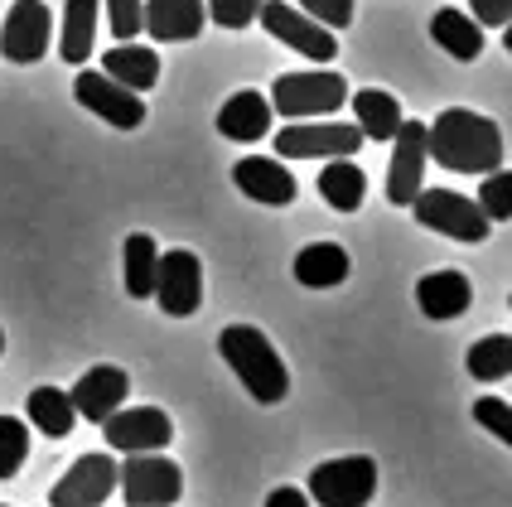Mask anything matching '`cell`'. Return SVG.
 Returning <instances> with one entry per match:
<instances>
[{
  "instance_id": "cell-32",
  "label": "cell",
  "mask_w": 512,
  "mask_h": 507,
  "mask_svg": "<svg viewBox=\"0 0 512 507\" xmlns=\"http://www.w3.org/2000/svg\"><path fill=\"white\" fill-rule=\"evenodd\" d=\"M474 421L484 425L488 435H498L503 445L512 440V406L503 396H484V401H474Z\"/></svg>"
},
{
  "instance_id": "cell-26",
  "label": "cell",
  "mask_w": 512,
  "mask_h": 507,
  "mask_svg": "<svg viewBox=\"0 0 512 507\" xmlns=\"http://www.w3.org/2000/svg\"><path fill=\"white\" fill-rule=\"evenodd\" d=\"M25 416L29 425H39V435H49V440H63L73 421H78V411H73V401L63 387H34L25 401Z\"/></svg>"
},
{
  "instance_id": "cell-11",
  "label": "cell",
  "mask_w": 512,
  "mask_h": 507,
  "mask_svg": "<svg viewBox=\"0 0 512 507\" xmlns=\"http://www.w3.org/2000/svg\"><path fill=\"white\" fill-rule=\"evenodd\" d=\"M49 39H54V15L44 0H15L5 25H0V54L10 63H39L49 54Z\"/></svg>"
},
{
  "instance_id": "cell-29",
  "label": "cell",
  "mask_w": 512,
  "mask_h": 507,
  "mask_svg": "<svg viewBox=\"0 0 512 507\" xmlns=\"http://www.w3.org/2000/svg\"><path fill=\"white\" fill-rule=\"evenodd\" d=\"M479 213H484L488 223H512V174L503 165L488 169L484 174V189H479Z\"/></svg>"
},
{
  "instance_id": "cell-23",
  "label": "cell",
  "mask_w": 512,
  "mask_h": 507,
  "mask_svg": "<svg viewBox=\"0 0 512 507\" xmlns=\"http://www.w3.org/2000/svg\"><path fill=\"white\" fill-rule=\"evenodd\" d=\"M295 281L310 285V290H334L348 281V252L339 242H310L295 256Z\"/></svg>"
},
{
  "instance_id": "cell-7",
  "label": "cell",
  "mask_w": 512,
  "mask_h": 507,
  "mask_svg": "<svg viewBox=\"0 0 512 507\" xmlns=\"http://www.w3.org/2000/svg\"><path fill=\"white\" fill-rule=\"evenodd\" d=\"M256 20L266 25L271 39H281L285 49L305 54L310 63H334V58H339V39H334V29H324L319 20H310L305 10H295V5H285V0H261Z\"/></svg>"
},
{
  "instance_id": "cell-36",
  "label": "cell",
  "mask_w": 512,
  "mask_h": 507,
  "mask_svg": "<svg viewBox=\"0 0 512 507\" xmlns=\"http://www.w3.org/2000/svg\"><path fill=\"white\" fill-rule=\"evenodd\" d=\"M266 507H310V493H300V488H276Z\"/></svg>"
},
{
  "instance_id": "cell-17",
  "label": "cell",
  "mask_w": 512,
  "mask_h": 507,
  "mask_svg": "<svg viewBox=\"0 0 512 507\" xmlns=\"http://www.w3.org/2000/svg\"><path fill=\"white\" fill-rule=\"evenodd\" d=\"M232 179H237V189L256 203H271V208H285L290 198H295V174L281 165V160H271V155H242L237 165H232Z\"/></svg>"
},
{
  "instance_id": "cell-20",
  "label": "cell",
  "mask_w": 512,
  "mask_h": 507,
  "mask_svg": "<svg viewBox=\"0 0 512 507\" xmlns=\"http://www.w3.org/2000/svg\"><path fill=\"white\" fill-rule=\"evenodd\" d=\"M353 126L363 131V141H392L397 136V126L406 121L401 116V102L392 92H382V87H363V92H353Z\"/></svg>"
},
{
  "instance_id": "cell-3",
  "label": "cell",
  "mask_w": 512,
  "mask_h": 507,
  "mask_svg": "<svg viewBox=\"0 0 512 507\" xmlns=\"http://www.w3.org/2000/svg\"><path fill=\"white\" fill-rule=\"evenodd\" d=\"M377 493V459L368 454H343L324 459L310 474V498L319 507H368Z\"/></svg>"
},
{
  "instance_id": "cell-13",
  "label": "cell",
  "mask_w": 512,
  "mask_h": 507,
  "mask_svg": "<svg viewBox=\"0 0 512 507\" xmlns=\"http://www.w3.org/2000/svg\"><path fill=\"white\" fill-rule=\"evenodd\" d=\"M107 445L121 454H155L174 440V421L160 406H131V411H112L107 421Z\"/></svg>"
},
{
  "instance_id": "cell-15",
  "label": "cell",
  "mask_w": 512,
  "mask_h": 507,
  "mask_svg": "<svg viewBox=\"0 0 512 507\" xmlns=\"http://www.w3.org/2000/svg\"><path fill=\"white\" fill-rule=\"evenodd\" d=\"M131 396V377L121 372V367L112 363H97L87 367L83 377H78V387L68 392V401H73V411L83 416V421H107L112 411H121V401Z\"/></svg>"
},
{
  "instance_id": "cell-35",
  "label": "cell",
  "mask_w": 512,
  "mask_h": 507,
  "mask_svg": "<svg viewBox=\"0 0 512 507\" xmlns=\"http://www.w3.org/2000/svg\"><path fill=\"white\" fill-rule=\"evenodd\" d=\"M469 20L474 25H488V29H508V20H512V0H469Z\"/></svg>"
},
{
  "instance_id": "cell-22",
  "label": "cell",
  "mask_w": 512,
  "mask_h": 507,
  "mask_svg": "<svg viewBox=\"0 0 512 507\" xmlns=\"http://www.w3.org/2000/svg\"><path fill=\"white\" fill-rule=\"evenodd\" d=\"M97 15H102V0H68V5H63V34H58V54H63V63L78 68V63L92 58Z\"/></svg>"
},
{
  "instance_id": "cell-31",
  "label": "cell",
  "mask_w": 512,
  "mask_h": 507,
  "mask_svg": "<svg viewBox=\"0 0 512 507\" xmlns=\"http://www.w3.org/2000/svg\"><path fill=\"white\" fill-rule=\"evenodd\" d=\"M203 10H208V20L223 29H247L256 25V10H261V0H203Z\"/></svg>"
},
{
  "instance_id": "cell-19",
  "label": "cell",
  "mask_w": 512,
  "mask_h": 507,
  "mask_svg": "<svg viewBox=\"0 0 512 507\" xmlns=\"http://www.w3.org/2000/svg\"><path fill=\"white\" fill-rule=\"evenodd\" d=\"M218 131L237 145H252L261 141L266 131H271V102L261 97V92H232L228 102H223V112H218Z\"/></svg>"
},
{
  "instance_id": "cell-24",
  "label": "cell",
  "mask_w": 512,
  "mask_h": 507,
  "mask_svg": "<svg viewBox=\"0 0 512 507\" xmlns=\"http://www.w3.org/2000/svg\"><path fill=\"white\" fill-rule=\"evenodd\" d=\"M430 39L450 58H459V63H474V58L484 54V25H474L464 10H435Z\"/></svg>"
},
{
  "instance_id": "cell-38",
  "label": "cell",
  "mask_w": 512,
  "mask_h": 507,
  "mask_svg": "<svg viewBox=\"0 0 512 507\" xmlns=\"http://www.w3.org/2000/svg\"><path fill=\"white\" fill-rule=\"evenodd\" d=\"M0 507H5V503H0Z\"/></svg>"
},
{
  "instance_id": "cell-34",
  "label": "cell",
  "mask_w": 512,
  "mask_h": 507,
  "mask_svg": "<svg viewBox=\"0 0 512 507\" xmlns=\"http://www.w3.org/2000/svg\"><path fill=\"white\" fill-rule=\"evenodd\" d=\"M102 5H107L116 39H136L141 34V0H102Z\"/></svg>"
},
{
  "instance_id": "cell-12",
  "label": "cell",
  "mask_w": 512,
  "mask_h": 507,
  "mask_svg": "<svg viewBox=\"0 0 512 507\" xmlns=\"http://www.w3.org/2000/svg\"><path fill=\"white\" fill-rule=\"evenodd\" d=\"M426 189V121H401L392 136V169H387V203L406 208Z\"/></svg>"
},
{
  "instance_id": "cell-33",
  "label": "cell",
  "mask_w": 512,
  "mask_h": 507,
  "mask_svg": "<svg viewBox=\"0 0 512 507\" xmlns=\"http://www.w3.org/2000/svg\"><path fill=\"white\" fill-rule=\"evenodd\" d=\"M295 10H305V15L319 20L324 29H348L353 25V0H300Z\"/></svg>"
},
{
  "instance_id": "cell-1",
  "label": "cell",
  "mask_w": 512,
  "mask_h": 507,
  "mask_svg": "<svg viewBox=\"0 0 512 507\" xmlns=\"http://www.w3.org/2000/svg\"><path fill=\"white\" fill-rule=\"evenodd\" d=\"M426 155L455 174H488L503 165V131L493 116H479L469 107H450L430 121Z\"/></svg>"
},
{
  "instance_id": "cell-10",
  "label": "cell",
  "mask_w": 512,
  "mask_h": 507,
  "mask_svg": "<svg viewBox=\"0 0 512 507\" xmlns=\"http://www.w3.org/2000/svg\"><path fill=\"white\" fill-rule=\"evenodd\" d=\"M73 97H78V107H87L92 116H102L116 131H136L145 121L141 92L121 87L116 78H107L102 68H83V73L73 78Z\"/></svg>"
},
{
  "instance_id": "cell-2",
  "label": "cell",
  "mask_w": 512,
  "mask_h": 507,
  "mask_svg": "<svg viewBox=\"0 0 512 507\" xmlns=\"http://www.w3.org/2000/svg\"><path fill=\"white\" fill-rule=\"evenodd\" d=\"M218 353L228 358V367L237 372V382L252 392V401L276 406L290 392V372H285L281 353L271 348V338L261 334L256 324H232L218 334Z\"/></svg>"
},
{
  "instance_id": "cell-28",
  "label": "cell",
  "mask_w": 512,
  "mask_h": 507,
  "mask_svg": "<svg viewBox=\"0 0 512 507\" xmlns=\"http://www.w3.org/2000/svg\"><path fill=\"white\" fill-rule=\"evenodd\" d=\"M512 372V338L508 334H488L469 348V377L479 382H503Z\"/></svg>"
},
{
  "instance_id": "cell-27",
  "label": "cell",
  "mask_w": 512,
  "mask_h": 507,
  "mask_svg": "<svg viewBox=\"0 0 512 507\" xmlns=\"http://www.w3.org/2000/svg\"><path fill=\"white\" fill-rule=\"evenodd\" d=\"M121 256H126V295L131 300H150V290H155V261H160L155 237L150 232H131Z\"/></svg>"
},
{
  "instance_id": "cell-8",
  "label": "cell",
  "mask_w": 512,
  "mask_h": 507,
  "mask_svg": "<svg viewBox=\"0 0 512 507\" xmlns=\"http://www.w3.org/2000/svg\"><path fill=\"white\" fill-rule=\"evenodd\" d=\"M358 145H363V131L348 121H310V126L295 121L276 136V155H285V160H348V155H358Z\"/></svg>"
},
{
  "instance_id": "cell-5",
  "label": "cell",
  "mask_w": 512,
  "mask_h": 507,
  "mask_svg": "<svg viewBox=\"0 0 512 507\" xmlns=\"http://www.w3.org/2000/svg\"><path fill=\"white\" fill-rule=\"evenodd\" d=\"M116 483H121V498L126 507H174L179 493H184V474L179 464L165 459V454H126V464L116 469Z\"/></svg>"
},
{
  "instance_id": "cell-18",
  "label": "cell",
  "mask_w": 512,
  "mask_h": 507,
  "mask_svg": "<svg viewBox=\"0 0 512 507\" xmlns=\"http://www.w3.org/2000/svg\"><path fill=\"white\" fill-rule=\"evenodd\" d=\"M416 305L426 310V319H459L474 305V285L464 271H426L416 285Z\"/></svg>"
},
{
  "instance_id": "cell-30",
  "label": "cell",
  "mask_w": 512,
  "mask_h": 507,
  "mask_svg": "<svg viewBox=\"0 0 512 507\" xmlns=\"http://www.w3.org/2000/svg\"><path fill=\"white\" fill-rule=\"evenodd\" d=\"M29 459V421L0 416V479H15Z\"/></svg>"
},
{
  "instance_id": "cell-16",
  "label": "cell",
  "mask_w": 512,
  "mask_h": 507,
  "mask_svg": "<svg viewBox=\"0 0 512 507\" xmlns=\"http://www.w3.org/2000/svg\"><path fill=\"white\" fill-rule=\"evenodd\" d=\"M203 20V0H141V29L160 44H189L199 39Z\"/></svg>"
},
{
  "instance_id": "cell-37",
  "label": "cell",
  "mask_w": 512,
  "mask_h": 507,
  "mask_svg": "<svg viewBox=\"0 0 512 507\" xmlns=\"http://www.w3.org/2000/svg\"><path fill=\"white\" fill-rule=\"evenodd\" d=\"M0 353H5V334H0Z\"/></svg>"
},
{
  "instance_id": "cell-25",
  "label": "cell",
  "mask_w": 512,
  "mask_h": 507,
  "mask_svg": "<svg viewBox=\"0 0 512 507\" xmlns=\"http://www.w3.org/2000/svg\"><path fill=\"white\" fill-rule=\"evenodd\" d=\"M319 194L334 213H358L363 208V194H368V174L353 165V160H329L319 169Z\"/></svg>"
},
{
  "instance_id": "cell-21",
  "label": "cell",
  "mask_w": 512,
  "mask_h": 507,
  "mask_svg": "<svg viewBox=\"0 0 512 507\" xmlns=\"http://www.w3.org/2000/svg\"><path fill=\"white\" fill-rule=\"evenodd\" d=\"M102 73L116 78L121 87H131V92H150L160 83V58L145 44H116V49L102 54Z\"/></svg>"
},
{
  "instance_id": "cell-4",
  "label": "cell",
  "mask_w": 512,
  "mask_h": 507,
  "mask_svg": "<svg viewBox=\"0 0 512 507\" xmlns=\"http://www.w3.org/2000/svg\"><path fill=\"white\" fill-rule=\"evenodd\" d=\"M348 102V83L343 73L324 68V73H285L271 83V107L276 116H329Z\"/></svg>"
},
{
  "instance_id": "cell-9",
  "label": "cell",
  "mask_w": 512,
  "mask_h": 507,
  "mask_svg": "<svg viewBox=\"0 0 512 507\" xmlns=\"http://www.w3.org/2000/svg\"><path fill=\"white\" fill-rule=\"evenodd\" d=\"M150 295L160 300V310L170 314V319H189V314H199V305H203V266H199V256L189 252V247L160 252V261H155V290H150Z\"/></svg>"
},
{
  "instance_id": "cell-6",
  "label": "cell",
  "mask_w": 512,
  "mask_h": 507,
  "mask_svg": "<svg viewBox=\"0 0 512 507\" xmlns=\"http://www.w3.org/2000/svg\"><path fill=\"white\" fill-rule=\"evenodd\" d=\"M406 208L416 213V223L421 227L445 232V237H455V242H484L488 232H493V223L479 213V203L455 194V189H421Z\"/></svg>"
},
{
  "instance_id": "cell-14",
  "label": "cell",
  "mask_w": 512,
  "mask_h": 507,
  "mask_svg": "<svg viewBox=\"0 0 512 507\" xmlns=\"http://www.w3.org/2000/svg\"><path fill=\"white\" fill-rule=\"evenodd\" d=\"M116 488V459L112 454H83L49 493V507H107Z\"/></svg>"
}]
</instances>
